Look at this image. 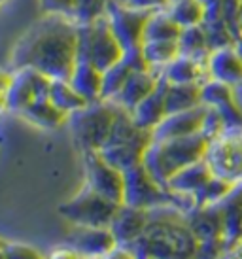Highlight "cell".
Returning a JSON list of instances; mask_svg holds the SVG:
<instances>
[{"instance_id":"obj_37","label":"cell","mask_w":242,"mask_h":259,"mask_svg":"<svg viewBox=\"0 0 242 259\" xmlns=\"http://www.w3.org/2000/svg\"><path fill=\"white\" fill-rule=\"evenodd\" d=\"M171 0H127L123 4L135 8V10H140V12H146V14H151V12H157V10H165L169 6Z\"/></svg>"},{"instance_id":"obj_44","label":"cell","mask_w":242,"mask_h":259,"mask_svg":"<svg viewBox=\"0 0 242 259\" xmlns=\"http://www.w3.org/2000/svg\"><path fill=\"white\" fill-rule=\"evenodd\" d=\"M115 2H127V0H115Z\"/></svg>"},{"instance_id":"obj_19","label":"cell","mask_w":242,"mask_h":259,"mask_svg":"<svg viewBox=\"0 0 242 259\" xmlns=\"http://www.w3.org/2000/svg\"><path fill=\"white\" fill-rule=\"evenodd\" d=\"M167 81L161 78L155 91L148 95L135 110H131V115L140 129L151 133L167 117Z\"/></svg>"},{"instance_id":"obj_1","label":"cell","mask_w":242,"mask_h":259,"mask_svg":"<svg viewBox=\"0 0 242 259\" xmlns=\"http://www.w3.org/2000/svg\"><path fill=\"white\" fill-rule=\"evenodd\" d=\"M78 63V23L70 15L46 14L14 46L8 70L32 68L51 79H68Z\"/></svg>"},{"instance_id":"obj_11","label":"cell","mask_w":242,"mask_h":259,"mask_svg":"<svg viewBox=\"0 0 242 259\" xmlns=\"http://www.w3.org/2000/svg\"><path fill=\"white\" fill-rule=\"evenodd\" d=\"M104 15H106L108 23H110V27H112L115 38L119 40L123 50L142 46L144 29H146V21H148L150 14L135 10V8L127 6L123 2L110 0Z\"/></svg>"},{"instance_id":"obj_43","label":"cell","mask_w":242,"mask_h":259,"mask_svg":"<svg viewBox=\"0 0 242 259\" xmlns=\"http://www.w3.org/2000/svg\"><path fill=\"white\" fill-rule=\"evenodd\" d=\"M240 36H242V12H240Z\"/></svg>"},{"instance_id":"obj_5","label":"cell","mask_w":242,"mask_h":259,"mask_svg":"<svg viewBox=\"0 0 242 259\" xmlns=\"http://www.w3.org/2000/svg\"><path fill=\"white\" fill-rule=\"evenodd\" d=\"M117 114V106L110 101L89 102L78 112L68 115V129H70L74 146L79 153L86 151H99L106 144L112 133Z\"/></svg>"},{"instance_id":"obj_7","label":"cell","mask_w":242,"mask_h":259,"mask_svg":"<svg viewBox=\"0 0 242 259\" xmlns=\"http://www.w3.org/2000/svg\"><path fill=\"white\" fill-rule=\"evenodd\" d=\"M117 208L119 202L110 201L84 184L74 197L59 204L57 212L76 227H110Z\"/></svg>"},{"instance_id":"obj_38","label":"cell","mask_w":242,"mask_h":259,"mask_svg":"<svg viewBox=\"0 0 242 259\" xmlns=\"http://www.w3.org/2000/svg\"><path fill=\"white\" fill-rule=\"evenodd\" d=\"M100 259H138V257H136L135 250H133L131 246L117 244L114 250H110V252H108L104 257H100Z\"/></svg>"},{"instance_id":"obj_16","label":"cell","mask_w":242,"mask_h":259,"mask_svg":"<svg viewBox=\"0 0 242 259\" xmlns=\"http://www.w3.org/2000/svg\"><path fill=\"white\" fill-rule=\"evenodd\" d=\"M151 140H153L151 133H144L142 137L135 138V140L104 144L99 150V153L106 159L112 166H115L121 172H125L129 168H133V166L142 163L144 153H146Z\"/></svg>"},{"instance_id":"obj_17","label":"cell","mask_w":242,"mask_h":259,"mask_svg":"<svg viewBox=\"0 0 242 259\" xmlns=\"http://www.w3.org/2000/svg\"><path fill=\"white\" fill-rule=\"evenodd\" d=\"M208 78L236 87L242 83V57L238 55L235 44L212 50L207 61Z\"/></svg>"},{"instance_id":"obj_6","label":"cell","mask_w":242,"mask_h":259,"mask_svg":"<svg viewBox=\"0 0 242 259\" xmlns=\"http://www.w3.org/2000/svg\"><path fill=\"white\" fill-rule=\"evenodd\" d=\"M121 55L123 48L115 38L106 15L95 21L78 23V59L91 63L104 72L119 61Z\"/></svg>"},{"instance_id":"obj_22","label":"cell","mask_w":242,"mask_h":259,"mask_svg":"<svg viewBox=\"0 0 242 259\" xmlns=\"http://www.w3.org/2000/svg\"><path fill=\"white\" fill-rule=\"evenodd\" d=\"M223 216V242L225 250L233 248L242 240V186H236L220 202Z\"/></svg>"},{"instance_id":"obj_39","label":"cell","mask_w":242,"mask_h":259,"mask_svg":"<svg viewBox=\"0 0 242 259\" xmlns=\"http://www.w3.org/2000/svg\"><path fill=\"white\" fill-rule=\"evenodd\" d=\"M50 259H84V257L79 253L74 252V250H70V248L63 246V248H57L55 252L51 253Z\"/></svg>"},{"instance_id":"obj_35","label":"cell","mask_w":242,"mask_h":259,"mask_svg":"<svg viewBox=\"0 0 242 259\" xmlns=\"http://www.w3.org/2000/svg\"><path fill=\"white\" fill-rule=\"evenodd\" d=\"M225 133V123H223V117L216 108H207L205 110V115H203V123H200V131L199 135L205 137L208 142H212L214 138L221 137Z\"/></svg>"},{"instance_id":"obj_12","label":"cell","mask_w":242,"mask_h":259,"mask_svg":"<svg viewBox=\"0 0 242 259\" xmlns=\"http://www.w3.org/2000/svg\"><path fill=\"white\" fill-rule=\"evenodd\" d=\"M64 246L79 253L84 259H100L117 246L110 227H76L64 238Z\"/></svg>"},{"instance_id":"obj_13","label":"cell","mask_w":242,"mask_h":259,"mask_svg":"<svg viewBox=\"0 0 242 259\" xmlns=\"http://www.w3.org/2000/svg\"><path fill=\"white\" fill-rule=\"evenodd\" d=\"M184 218L197 240V244L223 242V216H221L220 204L195 206L189 212H185Z\"/></svg>"},{"instance_id":"obj_21","label":"cell","mask_w":242,"mask_h":259,"mask_svg":"<svg viewBox=\"0 0 242 259\" xmlns=\"http://www.w3.org/2000/svg\"><path fill=\"white\" fill-rule=\"evenodd\" d=\"M159 76L169 81V83H193V85H203L208 79L207 63L197 61V59L178 55L172 63L165 66L159 72Z\"/></svg>"},{"instance_id":"obj_36","label":"cell","mask_w":242,"mask_h":259,"mask_svg":"<svg viewBox=\"0 0 242 259\" xmlns=\"http://www.w3.org/2000/svg\"><path fill=\"white\" fill-rule=\"evenodd\" d=\"M2 259H46L34 246L23 242H4L2 244Z\"/></svg>"},{"instance_id":"obj_33","label":"cell","mask_w":242,"mask_h":259,"mask_svg":"<svg viewBox=\"0 0 242 259\" xmlns=\"http://www.w3.org/2000/svg\"><path fill=\"white\" fill-rule=\"evenodd\" d=\"M236 186L229 184V182L221 180L212 176L207 186L195 195V206H210V204H220L225 197H227Z\"/></svg>"},{"instance_id":"obj_2","label":"cell","mask_w":242,"mask_h":259,"mask_svg":"<svg viewBox=\"0 0 242 259\" xmlns=\"http://www.w3.org/2000/svg\"><path fill=\"white\" fill-rule=\"evenodd\" d=\"M131 248L138 259H197V240L174 206L151 210L144 235Z\"/></svg>"},{"instance_id":"obj_34","label":"cell","mask_w":242,"mask_h":259,"mask_svg":"<svg viewBox=\"0 0 242 259\" xmlns=\"http://www.w3.org/2000/svg\"><path fill=\"white\" fill-rule=\"evenodd\" d=\"M110 0H74L70 17L76 23L95 21L106 14Z\"/></svg>"},{"instance_id":"obj_8","label":"cell","mask_w":242,"mask_h":259,"mask_svg":"<svg viewBox=\"0 0 242 259\" xmlns=\"http://www.w3.org/2000/svg\"><path fill=\"white\" fill-rule=\"evenodd\" d=\"M51 78L36 72L32 68H15L4 72L2 83V104L4 110L21 114L34 101L50 99Z\"/></svg>"},{"instance_id":"obj_23","label":"cell","mask_w":242,"mask_h":259,"mask_svg":"<svg viewBox=\"0 0 242 259\" xmlns=\"http://www.w3.org/2000/svg\"><path fill=\"white\" fill-rule=\"evenodd\" d=\"M68 81L87 102L102 101V70L91 63L78 59L68 76Z\"/></svg>"},{"instance_id":"obj_15","label":"cell","mask_w":242,"mask_h":259,"mask_svg":"<svg viewBox=\"0 0 242 259\" xmlns=\"http://www.w3.org/2000/svg\"><path fill=\"white\" fill-rule=\"evenodd\" d=\"M207 106L185 110V112H174L167 114L163 121L151 131L153 140H172V138H185L191 135H199L203 115Z\"/></svg>"},{"instance_id":"obj_24","label":"cell","mask_w":242,"mask_h":259,"mask_svg":"<svg viewBox=\"0 0 242 259\" xmlns=\"http://www.w3.org/2000/svg\"><path fill=\"white\" fill-rule=\"evenodd\" d=\"M27 123L34 125L38 129L44 131H55L59 127L66 125L68 115L61 112V110L50 101V99H42V101H34L29 104L27 108L19 114Z\"/></svg>"},{"instance_id":"obj_20","label":"cell","mask_w":242,"mask_h":259,"mask_svg":"<svg viewBox=\"0 0 242 259\" xmlns=\"http://www.w3.org/2000/svg\"><path fill=\"white\" fill-rule=\"evenodd\" d=\"M212 176L214 174L208 168L207 161L200 159V161L191 163V165H187L185 168H182L180 172L174 174L171 178V182L167 184V187L171 189L172 193L185 195V197H191L193 201H195V195L207 186Z\"/></svg>"},{"instance_id":"obj_32","label":"cell","mask_w":242,"mask_h":259,"mask_svg":"<svg viewBox=\"0 0 242 259\" xmlns=\"http://www.w3.org/2000/svg\"><path fill=\"white\" fill-rule=\"evenodd\" d=\"M233 99H235V87L227 85V83L208 78L200 85V101H203V106H207V108H220Z\"/></svg>"},{"instance_id":"obj_4","label":"cell","mask_w":242,"mask_h":259,"mask_svg":"<svg viewBox=\"0 0 242 259\" xmlns=\"http://www.w3.org/2000/svg\"><path fill=\"white\" fill-rule=\"evenodd\" d=\"M135 208L157 210L163 206H174L180 212H189L195 208V201L185 195L172 193L169 187H165L148 172V168L140 165L133 166L123 172V202Z\"/></svg>"},{"instance_id":"obj_10","label":"cell","mask_w":242,"mask_h":259,"mask_svg":"<svg viewBox=\"0 0 242 259\" xmlns=\"http://www.w3.org/2000/svg\"><path fill=\"white\" fill-rule=\"evenodd\" d=\"M84 159V178L87 187L104 195L114 202H123V172L112 166L99 151L82 153Z\"/></svg>"},{"instance_id":"obj_31","label":"cell","mask_w":242,"mask_h":259,"mask_svg":"<svg viewBox=\"0 0 242 259\" xmlns=\"http://www.w3.org/2000/svg\"><path fill=\"white\" fill-rule=\"evenodd\" d=\"M135 72L131 66L119 59L115 65H112L110 68H106L102 72V101H114L115 97L119 95V91L123 89L125 81L129 79V76Z\"/></svg>"},{"instance_id":"obj_40","label":"cell","mask_w":242,"mask_h":259,"mask_svg":"<svg viewBox=\"0 0 242 259\" xmlns=\"http://www.w3.org/2000/svg\"><path fill=\"white\" fill-rule=\"evenodd\" d=\"M221 259H242V240L238 244L233 246V248L225 250V253L221 255Z\"/></svg>"},{"instance_id":"obj_41","label":"cell","mask_w":242,"mask_h":259,"mask_svg":"<svg viewBox=\"0 0 242 259\" xmlns=\"http://www.w3.org/2000/svg\"><path fill=\"white\" fill-rule=\"evenodd\" d=\"M235 97H236V101H238V104L242 106V83H238V85L235 87Z\"/></svg>"},{"instance_id":"obj_30","label":"cell","mask_w":242,"mask_h":259,"mask_svg":"<svg viewBox=\"0 0 242 259\" xmlns=\"http://www.w3.org/2000/svg\"><path fill=\"white\" fill-rule=\"evenodd\" d=\"M50 101L66 115L74 114V112H78L79 108H84L86 104H89V102L72 87V83L68 79H51Z\"/></svg>"},{"instance_id":"obj_14","label":"cell","mask_w":242,"mask_h":259,"mask_svg":"<svg viewBox=\"0 0 242 259\" xmlns=\"http://www.w3.org/2000/svg\"><path fill=\"white\" fill-rule=\"evenodd\" d=\"M150 223V212L142 208H135L129 204H119L114 220L110 223V231L114 233L117 244L133 246L144 235Z\"/></svg>"},{"instance_id":"obj_25","label":"cell","mask_w":242,"mask_h":259,"mask_svg":"<svg viewBox=\"0 0 242 259\" xmlns=\"http://www.w3.org/2000/svg\"><path fill=\"white\" fill-rule=\"evenodd\" d=\"M178 48L180 55L197 59V61H203V63H207L210 53H212V48H210V42H208V36L203 25L182 29L178 38Z\"/></svg>"},{"instance_id":"obj_28","label":"cell","mask_w":242,"mask_h":259,"mask_svg":"<svg viewBox=\"0 0 242 259\" xmlns=\"http://www.w3.org/2000/svg\"><path fill=\"white\" fill-rule=\"evenodd\" d=\"M182 27L172 19V15L165 10H157L148 15L144 40H178Z\"/></svg>"},{"instance_id":"obj_18","label":"cell","mask_w":242,"mask_h":259,"mask_svg":"<svg viewBox=\"0 0 242 259\" xmlns=\"http://www.w3.org/2000/svg\"><path fill=\"white\" fill-rule=\"evenodd\" d=\"M161 76L155 70H138L129 76V79L125 81L123 89L119 91V95L115 97L114 104L119 106L123 110H135L140 102L155 91V87L159 85Z\"/></svg>"},{"instance_id":"obj_27","label":"cell","mask_w":242,"mask_h":259,"mask_svg":"<svg viewBox=\"0 0 242 259\" xmlns=\"http://www.w3.org/2000/svg\"><path fill=\"white\" fill-rule=\"evenodd\" d=\"M142 53L150 70L161 72L165 66L180 55L178 40H144Z\"/></svg>"},{"instance_id":"obj_3","label":"cell","mask_w":242,"mask_h":259,"mask_svg":"<svg viewBox=\"0 0 242 259\" xmlns=\"http://www.w3.org/2000/svg\"><path fill=\"white\" fill-rule=\"evenodd\" d=\"M207 148L208 140L200 135L172 140H151L144 153L142 165L159 184L167 187L176 172L191 163L205 159Z\"/></svg>"},{"instance_id":"obj_42","label":"cell","mask_w":242,"mask_h":259,"mask_svg":"<svg viewBox=\"0 0 242 259\" xmlns=\"http://www.w3.org/2000/svg\"><path fill=\"white\" fill-rule=\"evenodd\" d=\"M235 48H236V51H238V55L242 57V36L235 42Z\"/></svg>"},{"instance_id":"obj_26","label":"cell","mask_w":242,"mask_h":259,"mask_svg":"<svg viewBox=\"0 0 242 259\" xmlns=\"http://www.w3.org/2000/svg\"><path fill=\"white\" fill-rule=\"evenodd\" d=\"M203 106L200 85L193 83H169L167 81V112H185Z\"/></svg>"},{"instance_id":"obj_29","label":"cell","mask_w":242,"mask_h":259,"mask_svg":"<svg viewBox=\"0 0 242 259\" xmlns=\"http://www.w3.org/2000/svg\"><path fill=\"white\" fill-rule=\"evenodd\" d=\"M167 12L182 29L203 25L207 19V6L203 4V0H171Z\"/></svg>"},{"instance_id":"obj_9","label":"cell","mask_w":242,"mask_h":259,"mask_svg":"<svg viewBox=\"0 0 242 259\" xmlns=\"http://www.w3.org/2000/svg\"><path fill=\"white\" fill-rule=\"evenodd\" d=\"M205 161L216 178L242 186V133H223L208 142Z\"/></svg>"}]
</instances>
